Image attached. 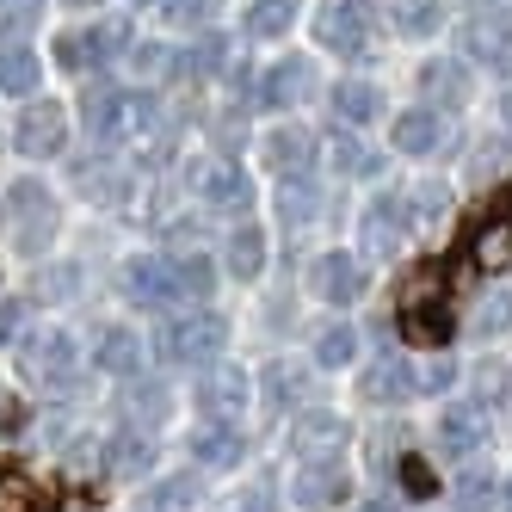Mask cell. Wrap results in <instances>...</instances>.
<instances>
[{
	"instance_id": "6da1fadb",
	"label": "cell",
	"mask_w": 512,
	"mask_h": 512,
	"mask_svg": "<svg viewBox=\"0 0 512 512\" xmlns=\"http://www.w3.org/2000/svg\"><path fill=\"white\" fill-rule=\"evenodd\" d=\"M223 346H229V321L216 309H186V315H173L155 334V352L167 364H210Z\"/></svg>"
},
{
	"instance_id": "7a4b0ae2",
	"label": "cell",
	"mask_w": 512,
	"mask_h": 512,
	"mask_svg": "<svg viewBox=\"0 0 512 512\" xmlns=\"http://www.w3.org/2000/svg\"><path fill=\"white\" fill-rule=\"evenodd\" d=\"M13 142H19V155H31V161L62 155V142H68V112H62L56 99H31L25 112H19V130H13Z\"/></svg>"
},
{
	"instance_id": "3957f363",
	"label": "cell",
	"mask_w": 512,
	"mask_h": 512,
	"mask_svg": "<svg viewBox=\"0 0 512 512\" xmlns=\"http://www.w3.org/2000/svg\"><path fill=\"white\" fill-rule=\"evenodd\" d=\"M488 438H494V420L482 401H451L445 414H438V445H445L451 457H475V451H488Z\"/></svg>"
},
{
	"instance_id": "277c9868",
	"label": "cell",
	"mask_w": 512,
	"mask_h": 512,
	"mask_svg": "<svg viewBox=\"0 0 512 512\" xmlns=\"http://www.w3.org/2000/svg\"><path fill=\"white\" fill-rule=\"evenodd\" d=\"M7 210H13V223H19V247L38 253V247L50 241V229H56V204H50V192L38 186V179H19V186L7 192Z\"/></svg>"
},
{
	"instance_id": "5b68a950",
	"label": "cell",
	"mask_w": 512,
	"mask_h": 512,
	"mask_svg": "<svg viewBox=\"0 0 512 512\" xmlns=\"http://www.w3.org/2000/svg\"><path fill=\"white\" fill-rule=\"evenodd\" d=\"M315 38L327 50H340V56H358L364 44H371V13H364L358 0H327V7L315 13Z\"/></svg>"
},
{
	"instance_id": "8992f818",
	"label": "cell",
	"mask_w": 512,
	"mask_h": 512,
	"mask_svg": "<svg viewBox=\"0 0 512 512\" xmlns=\"http://www.w3.org/2000/svg\"><path fill=\"white\" fill-rule=\"evenodd\" d=\"M198 408H204V426H235L241 408H247V371H235V364H216V371H204Z\"/></svg>"
},
{
	"instance_id": "52a82bcc",
	"label": "cell",
	"mask_w": 512,
	"mask_h": 512,
	"mask_svg": "<svg viewBox=\"0 0 512 512\" xmlns=\"http://www.w3.org/2000/svg\"><path fill=\"white\" fill-rule=\"evenodd\" d=\"M124 290H130V303H142V309H173V303H186V297H179V272H173V260H161V253H149V260H130V266H124Z\"/></svg>"
},
{
	"instance_id": "ba28073f",
	"label": "cell",
	"mask_w": 512,
	"mask_h": 512,
	"mask_svg": "<svg viewBox=\"0 0 512 512\" xmlns=\"http://www.w3.org/2000/svg\"><path fill=\"white\" fill-rule=\"evenodd\" d=\"M346 463L340 457H315V463H303L297 469V482H290V500L297 506H309V512H327V506H340L346 500Z\"/></svg>"
},
{
	"instance_id": "9c48e42d",
	"label": "cell",
	"mask_w": 512,
	"mask_h": 512,
	"mask_svg": "<svg viewBox=\"0 0 512 512\" xmlns=\"http://www.w3.org/2000/svg\"><path fill=\"white\" fill-rule=\"evenodd\" d=\"M414 389H420V377H414L408 358H377V364H364V377H358V401H371V408H395V401H408Z\"/></svg>"
},
{
	"instance_id": "30bf717a",
	"label": "cell",
	"mask_w": 512,
	"mask_h": 512,
	"mask_svg": "<svg viewBox=\"0 0 512 512\" xmlns=\"http://www.w3.org/2000/svg\"><path fill=\"white\" fill-rule=\"evenodd\" d=\"M309 284H315V297H321V303H334V309L358 303V290H364V266H358V253H321L315 272H309Z\"/></svg>"
},
{
	"instance_id": "8fae6325",
	"label": "cell",
	"mask_w": 512,
	"mask_h": 512,
	"mask_svg": "<svg viewBox=\"0 0 512 512\" xmlns=\"http://www.w3.org/2000/svg\"><path fill=\"white\" fill-rule=\"evenodd\" d=\"M457 44L469 50V62H488V68H506V62H512V25H506L500 13H475V19H463V31H457Z\"/></svg>"
},
{
	"instance_id": "7c38bea8",
	"label": "cell",
	"mask_w": 512,
	"mask_h": 512,
	"mask_svg": "<svg viewBox=\"0 0 512 512\" xmlns=\"http://www.w3.org/2000/svg\"><path fill=\"white\" fill-rule=\"evenodd\" d=\"M198 198H204L210 210H247V204H253V179H247V167H235V161H210V167L198 173Z\"/></svg>"
},
{
	"instance_id": "4fadbf2b",
	"label": "cell",
	"mask_w": 512,
	"mask_h": 512,
	"mask_svg": "<svg viewBox=\"0 0 512 512\" xmlns=\"http://www.w3.org/2000/svg\"><path fill=\"white\" fill-rule=\"evenodd\" d=\"M25 364H31V377H44V383H68L75 377V340H68L62 327H50V334H38L25 346Z\"/></svg>"
},
{
	"instance_id": "5bb4252c",
	"label": "cell",
	"mask_w": 512,
	"mask_h": 512,
	"mask_svg": "<svg viewBox=\"0 0 512 512\" xmlns=\"http://www.w3.org/2000/svg\"><path fill=\"white\" fill-rule=\"evenodd\" d=\"M401 229H408V198L383 192L371 210H364V247H371V253H389L401 241Z\"/></svg>"
},
{
	"instance_id": "9a60e30c",
	"label": "cell",
	"mask_w": 512,
	"mask_h": 512,
	"mask_svg": "<svg viewBox=\"0 0 512 512\" xmlns=\"http://www.w3.org/2000/svg\"><path fill=\"white\" fill-rule=\"evenodd\" d=\"M438 142H445V118H438L432 105H414V112L395 118V149L401 155H432Z\"/></svg>"
},
{
	"instance_id": "2e32d148",
	"label": "cell",
	"mask_w": 512,
	"mask_h": 512,
	"mask_svg": "<svg viewBox=\"0 0 512 512\" xmlns=\"http://www.w3.org/2000/svg\"><path fill=\"white\" fill-rule=\"evenodd\" d=\"M309 87H315L309 62H303V56H284V62H272V68H266V81H260V105H297Z\"/></svg>"
},
{
	"instance_id": "e0dca14e",
	"label": "cell",
	"mask_w": 512,
	"mask_h": 512,
	"mask_svg": "<svg viewBox=\"0 0 512 512\" xmlns=\"http://www.w3.org/2000/svg\"><path fill=\"white\" fill-rule=\"evenodd\" d=\"M420 93L432 99V112H438V105H463V99H469V68L451 62V56L426 62V68H420Z\"/></svg>"
},
{
	"instance_id": "ac0fdd59",
	"label": "cell",
	"mask_w": 512,
	"mask_h": 512,
	"mask_svg": "<svg viewBox=\"0 0 512 512\" xmlns=\"http://www.w3.org/2000/svg\"><path fill=\"white\" fill-rule=\"evenodd\" d=\"M401 327H408L414 346H445L451 334V309L438 297H408V309H401Z\"/></svg>"
},
{
	"instance_id": "d6986e66",
	"label": "cell",
	"mask_w": 512,
	"mask_h": 512,
	"mask_svg": "<svg viewBox=\"0 0 512 512\" xmlns=\"http://www.w3.org/2000/svg\"><path fill=\"white\" fill-rule=\"evenodd\" d=\"M93 364H99V371H112V377H136V364H142V340L130 334V327H105L99 346H93Z\"/></svg>"
},
{
	"instance_id": "ffe728a7",
	"label": "cell",
	"mask_w": 512,
	"mask_h": 512,
	"mask_svg": "<svg viewBox=\"0 0 512 512\" xmlns=\"http://www.w3.org/2000/svg\"><path fill=\"white\" fill-rule=\"evenodd\" d=\"M309 161H315V136H309V130H272V136H266V167L303 173Z\"/></svg>"
},
{
	"instance_id": "44dd1931",
	"label": "cell",
	"mask_w": 512,
	"mask_h": 512,
	"mask_svg": "<svg viewBox=\"0 0 512 512\" xmlns=\"http://www.w3.org/2000/svg\"><path fill=\"white\" fill-rule=\"evenodd\" d=\"M38 75H44V62L31 56L25 44L0 50V93H13V99H31V93H38Z\"/></svg>"
},
{
	"instance_id": "7402d4cb",
	"label": "cell",
	"mask_w": 512,
	"mask_h": 512,
	"mask_svg": "<svg viewBox=\"0 0 512 512\" xmlns=\"http://www.w3.org/2000/svg\"><path fill=\"white\" fill-rule=\"evenodd\" d=\"M130 118H136V99H130V93H93V99H87V130H93L99 142L118 136Z\"/></svg>"
},
{
	"instance_id": "603a6c76",
	"label": "cell",
	"mask_w": 512,
	"mask_h": 512,
	"mask_svg": "<svg viewBox=\"0 0 512 512\" xmlns=\"http://www.w3.org/2000/svg\"><path fill=\"white\" fill-rule=\"evenodd\" d=\"M241 432L235 426H204L198 438H192V457L204 463V469H229V463H241Z\"/></svg>"
},
{
	"instance_id": "cb8c5ba5",
	"label": "cell",
	"mask_w": 512,
	"mask_h": 512,
	"mask_svg": "<svg viewBox=\"0 0 512 512\" xmlns=\"http://www.w3.org/2000/svg\"><path fill=\"white\" fill-rule=\"evenodd\" d=\"M334 112H340V124H371L383 112V93L371 81H340L334 87Z\"/></svg>"
},
{
	"instance_id": "d4e9b609",
	"label": "cell",
	"mask_w": 512,
	"mask_h": 512,
	"mask_svg": "<svg viewBox=\"0 0 512 512\" xmlns=\"http://www.w3.org/2000/svg\"><path fill=\"white\" fill-rule=\"evenodd\" d=\"M241 25H247V38H284L297 25V0H253Z\"/></svg>"
},
{
	"instance_id": "484cf974",
	"label": "cell",
	"mask_w": 512,
	"mask_h": 512,
	"mask_svg": "<svg viewBox=\"0 0 512 512\" xmlns=\"http://www.w3.org/2000/svg\"><path fill=\"white\" fill-rule=\"evenodd\" d=\"M445 25V7L438 0H395V31L401 38H432Z\"/></svg>"
},
{
	"instance_id": "4316f807",
	"label": "cell",
	"mask_w": 512,
	"mask_h": 512,
	"mask_svg": "<svg viewBox=\"0 0 512 512\" xmlns=\"http://www.w3.org/2000/svg\"><path fill=\"white\" fill-rule=\"evenodd\" d=\"M229 272L235 278H260L266 272V235L260 229H235L229 235Z\"/></svg>"
},
{
	"instance_id": "83f0119b",
	"label": "cell",
	"mask_w": 512,
	"mask_h": 512,
	"mask_svg": "<svg viewBox=\"0 0 512 512\" xmlns=\"http://www.w3.org/2000/svg\"><path fill=\"white\" fill-rule=\"evenodd\" d=\"M451 494H457V506H463V512H488V506L500 500V482H494L488 469H457Z\"/></svg>"
},
{
	"instance_id": "f1b7e54d",
	"label": "cell",
	"mask_w": 512,
	"mask_h": 512,
	"mask_svg": "<svg viewBox=\"0 0 512 512\" xmlns=\"http://www.w3.org/2000/svg\"><path fill=\"white\" fill-rule=\"evenodd\" d=\"M75 44H81V62H105V56H118L130 44V25L124 19H99L87 38H75Z\"/></svg>"
},
{
	"instance_id": "f546056e",
	"label": "cell",
	"mask_w": 512,
	"mask_h": 512,
	"mask_svg": "<svg viewBox=\"0 0 512 512\" xmlns=\"http://www.w3.org/2000/svg\"><path fill=\"white\" fill-rule=\"evenodd\" d=\"M173 272H179V297H186V303H204V297H210L216 266L204 260V253H179V260H173Z\"/></svg>"
},
{
	"instance_id": "4dcf8cb0",
	"label": "cell",
	"mask_w": 512,
	"mask_h": 512,
	"mask_svg": "<svg viewBox=\"0 0 512 512\" xmlns=\"http://www.w3.org/2000/svg\"><path fill=\"white\" fill-rule=\"evenodd\" d=\"M358 358V334L352 327H321V340H315V364H327V371H340V364H352Z\"/></svg>"
},
{
	"instance_id": "1f68e13d",
	"label": "cell",
	"mask_w": 512,
	"mask_h": 512,
	"mask_svg": "<svg viewBox=\"0 0 512 512\" xmlns=\"http://www.w3.org/2000/svg\"><path fill=\"white\" fill-rule=\"evenodd\" d=\"M130 420L136 426H161L167 420V389L161 383H136L130 389Z\"/></svg>"
},
{
	"instance_id": "d6a6232c",
	"label": "cell",
	"mask_w": 512,
	"mask_h": 512,
	"mask_svg": "<svg viewBox=\"0 0 512 512\" xmlns=\"http://www.w3.org/2000/svg\"><path fill=\"white\" fill-rule=\"evenodd\" d=\"M475 260H482V266H512V223L506 229H488L482 247H475Z\"/></svg>"
},
{
	"instance_id": "836d02e7",
	"label": "cell",
	"mask_w": 512,
	"mask_h": 512,
	"mask_svg": "<svg viewBox=\"0 0 512 512\" xmlns=\"http://www.w3.org/2000/svg\"><path fill=\"white\" fill-rule=\"evenodd\" d=\"M500 327H512V297H488L482 315H475V334H482V340H494Z\"/></svg>"
},
{
	"instance_id": "e575fe53",
	"label": "cell",
	"mask_w": 512,
	"mask_h": 512,
	"mask_svg": "<svg viewBox=\"0 0 512 512\" xmlns=\"http://www.w3.org/2000/svg\"><path fill=\"white\" fill-rule=\"evenodd\" d=\"M142 463H149V438H118V445H112V469L136 475Z\"/></svg>"
},
{
	"instance_id": "d590c367",
	"label": "cell",
	"mask_w": 512,
	"mask_h": 512,
	"mask_svg": "<svg viewBox=\"0 0 512 512\" xmlns=\"http://www.w3.org/2000/svg\"><path fill=\"white\" fill-rule=\"evenodd\" d=\"M340 173H377V155L364 142H340Z\"/></svg>"
},
{
	"instance_id": "8d00e7d4",
	"label": "cell",
	"mask_w": 512,
	"mask_h": 512,
	"mask_svg": "<svg viewBox=\"0 0 512 512\" xmlns=\"http://www.w3.org/2000/svg\"><path fill=\"white\" fill-rule=\"evenodd\" d=\"M309 216H315V192L290 186V192H284V223H309Z\"/></svg>"
},
{
	"instance_id": "74e56055",
	"label": "cell",
	"mask_w": 512,
	"mask_h": 512,
	"mask_svg": "<svg viewBox=\"0 0 512 512\" xmlns=\"http://www.w3.org/2000/svg\"><path fill=\"white\" fill-rule=\"evenodd\" d=\"M192 68H198V75H216V68H223V38H204L192 50Z\"/></svg>"
},
{
	"instance_id": "f35d334b",
	"label": "cell",
	"mask_w": 512,
	"mask_h": 512,
	"mask_svg": "<svg viewBox=\"0 0 512 512\" xmlns=\"http://www.w3.org/2000/svg\"><path fill=\"white\" fill-rule=\"evenodd\" d=\"M210 7H216V0H173V7H167V19H179V25H198V19H210Z\"/></svg>"
},
{
	"instance_id": "ab89813d",
	"label": "cell",
	"mask_w": 512,
	"mask_h": 512,
	"mask_svg": "<svg viewBox=\"0 0 512 512\" xmlns=\"http://www.w3.org/2000/svg\"><path fill=\"white\" fill-rule=\"evenodd\" d=\"M167 62H173V56H167L161 44H142V50H136V68H142V75H161Z\"/></svg>"
},
{
	"instance_id": "60d3db41",
	"label": "cell",
	"mask_w": 512,
	"mask_h": 512,
	"mask_svg": "<svg viewBox=\"0 0 512 512\" xmlns=\"http://www.w3.org/2000/svg\"><path fill=\"white\" fill-rule=\"evenodd\" d=\"M401 482H408V488H414V494H432V469H426V463H414V457H408V463H401Z\"/></svg>"
},
{
	"instance_id": "b9f144b4",
	"label": "cell",
	"mask_w": 512,
	"mask_h": 512,
	"mask_svg": "<svg viewBox=\"0 0 512 512\" xmlns=\"http://www.w3.org/2000/svg\"><path fill=\"white\" fill-rule=\"evenodd\" d=\"M38 7H44V0H7V25H13V31L31 25V19H38Z\"/></svg>"
},
{
	"instance_id": "7bdbcfd3",
	"label": "cell",
	"mask_w": 512,
	"mask_h": 512,
	"mask_svg": "<svg viewBox=\"0 0 512 512\" xmlns=\"http://www.w3.org/2000/svg\"><path fill=\"white\" fill-rule=\"evenodd\" d=\"M451 383V364H426L420 371V389H445Z\"/></svg>"
},
{
	"instance_id": "ee69618b",
	"label": "cell",
	"mask_w": 512,
	"mask_h": 512,
	"mask_svg": "<svg viewBox=\"0 0 512 512\" xmlns=\"http://www.w3.org/2000/svg\"><path fill=\"white\" fill-rule=\"evenodd\" d=\"M13 420H19V401H13V395H0V426H13Z\"/></svg>"
},
{
	"instance_id": "f6af8a7d",
	"label": "cell",
	"mask_w": 512,
	"mask_h": 512,
	"mask_svg": "<svg viewBox=\"0 0 512 512\" xmlns=\"http://www.w3.org/2000/svg\"><path fill=\"white\" fill-rule=\"evenodd\" d=\"M13 327H19V303H7V309H0V334H13Z\"/></svg>"
},
{
	"instance_id": "bcb514c9",
	"label": "cell",
	"mask_w": 512,
	"mask_h": 512,
	"mask_svg": "<svg viewBox=\"0 0 512 512\" xmlns=\"http://www.w3.org/2000/svg\"><path fill=\"white\" fill-rule=\"evenodd\" d=\"M500 500H506V512H512V475H506V488H500Z\"/></svg>"
},
{
	"instance_id": "7dc6e473",
	"label": "cell",
	"mask_w": 512,
	"mask_h": 512,
	"mask_svg": "<svg viewBox=\"0 0 512 512\" xmlns=\"http://www.w3.org/2000/svg\"><path fill=\"white\" fill-rule=\"evenodd\" d=\"M506 118H512V93H506Z\"/></svg>"
},
{
	"instance_id": "c3c4849f",
	"label": "cell",
	"mask_w": 512,
	"mask_h": 512,
	"mask_svg": "<svg viewBox=\"0 0 512 512\" xmlns=\"http://www.w3.org/2000/svg\"><path fill=\"white\" fill-rule=\"evenodd\" d=\"M506 401H512V377H506Z\"/></svg>"
},
{
	"instance_id": "681fc988",
	"label": "cell",
	"mask_w": 512,
	"mask_h": 512,
	"mask_svg": "<svg viewBox=\"0 0 512 512\" xmlns=\"http://www.w3.org/2000/svg\"><path fill=\"white\" fill-rule=\"evenodd\" d=\"M371 512H377V506H371Z\"/></svg>"
}]
</instances>
